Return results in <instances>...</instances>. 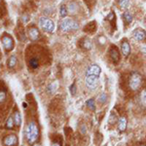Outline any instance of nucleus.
<instances>
[{"mask_svg":"<svg viewBox=\"0 0 146 146\" xmlns=\"http://www.w3.org/2000/svg\"><path fill=\"white\" fill-rule=\"evenodd\" d=\"M38 135H39L38 127L35 124V122L31 121L27 126V128H25V137H27V142L30 143V144L34 143L37 140V138H38Z\"/></svg>","mask_w":146,"mask_h":146,"instance_id":"obj_1","label":"nucleus"},{"mask_svg":"<svg viewBox=\"0 0 146 146\" xmlns=\"http://www.w3.org/2000/svg\"><path fill=\"white\" fill-rule=\"evenodd\" d=\"M60 28L62 30L63 32H69L72 31V30H76L79 28V25L78 23L75 22L73 19L70 18H66L63 19L60 25Z\"/></svg>","mask_w":146,"mask_h":146,"instance_id":"obj_2","label":"nucleus"},{"mask_svg":"<svg viewBox=\"0 0 146 146\" xmlns=\"http://www.w3.org/2000/svg\"><path fill=\"white\" fill-rule=\"evenodd\" d=\"M39 25L44 31L46 32H53L55 30V23L50 19L46 17H42L39 20Z\"/></svg>","mask_w":146,"mask_h":146,"instance_id":"obj_3","label":"nucleus"},{"mask_svg":"<svg viewBox=\"0 0 146 146\" xmlns=\"http://www.w3.org/2000/svg\"><path fill=\"white\" fill-rule=\"evenodd\" d=\"M98 79H100V76H98V75L87 74L86 73V76H85L86 86L89 89H91V90H95V89H96V87L98 86Z\"/></svg>","mask_w":146,"mask_h":146,"instance_id":"obj_4","label":"nucleus"},{"mask_svg":"<svg viewBox=\"0 0 146 146\" xmlns=\"http://www.w3.org/2000/svg\"><path fill=\"white\" fill-rule=\"evenodd\" d=\"M141 76L140 74L136 72H133V74L131 75V78H129V88L133 91L137 90L141 85Z\"/></svg>","mask_w":146,"mask_h":146,"instance_id":"obj_5","label":"nucleus"},{"mask_svg":"<svg viewBox=\"0 0 146 146\" xmlns=\"http://www.w3.org/2000/svg\"><path fill=\"white\" fill-rule=\"evenodd\" d=\"M133 36L136 41H143L146 37V33L144 30L140 29V28H136L135 30L133 31Z\"/></svg>","mask_w":146,"mask_h":146,"instance_id":"obj_6","label":"nucleus"},{"mask_svg":"<svg viewBox=\"0 0 146 146\" xmlns=\"http://www.w3.org/2000/svg\"><path fill=\"white\" fill-rule=\"evenodd\" d=\"M2 44H3L4 49L7 51H11L13 49V40L8 35L3 36V38H2Z\"/></svg>","mask_w":146,"mask_h":146,"instance_id":"obj_7","label":"nucleus"},{"mask_svg":"<svg viewBox=\"0 0 146 146\" xmlns=\"http://www.w3.org/2000/svg\"><path fill=\"white\" fill-rule=\"evenodd\" d=\"M17 141H18L17 136L15 135H10L7 136V137L4 138V144L7 146H12V145L16 144Z\"/></svg>","mask_w":146,"mask_h":146,"instance_id":"obj_8","label":"nucleus"},{"mask_svg":"<svg viewBox=\"0 0 146 146\" xmlns=\"http://www.w3.org/2000/svg\"><path fill=\"white\" fill-rule=\"evenodd\" d=\"M28 36H29V38L31 40H33V41H35V40L39 39V31L37 28L35 27H31L29 30H28Z\"/></svg>","mask_w":146,"mask_h":146,"instance_id":"obj_9","label":"nucleus"},{"mask_svg":"<svg viewBox=\"0 0 146 146\" xmlns=\"http://www.w3.org/2000/svg\"><path fill=\"white\" fill-rule=\"evenodd\" d=\"M121 50H122V53L125 56H129V53H131V46H129V42L127 41H124L121 45Z\"/></svg>","mask_w":146,"mask_h":146,"instance_id":"obj_10","label":"nucleus"},{"mask_svg":"<svg viewBox=\"0 0 146 146\" xmlns=\"http://www.w3.org/2000/svg\"><path fill=\"white\" fill-rule=\"evenodd\" d=\"M110 56L113 60V62H117L119 60V58H120V55H119V52L117 50V48H112L111 51H110Z\"/></svg>","mask_w":146,"mask_h":146,"instance_id":"obj_11","label":"nucleus"},{"mask_svg":"<svg viewBox=\"0 0 146 146\" xmlns=\"http://www.w3.org/2000/svg\"><path fill=\"white\" fill-rule=\"evenodd\" d=\"M118 128L120 131H124L127 128V119L122 117V118L119 119L118 121Z\"/></svg>","mask_w":146,"mask_h":146,"instance_id":"obj_12","label":"nucleus"},{"mask_svg":"<svg viewBox=\"0 0 146 146\" xmlns=\"http://www.w3.org/2000/svg\"><path fill=\"white\" fill-rule=\"evenodd\" d=\"M129 4H131V0H119V6L123 10L128 9L129 7Z\"/></svg>","mask_w":146,"mask_h":146,"instance_id":"obj_13","label":"nucleus"},{"mask_svg":"<svg viewBox=\"0 0 146 146\" xmlns=\"http://www.w3.org/2000/svg\"><path fill=\"white\" fill-rule=\"evenodd\" d=\"M14 123H15V125L17 127H20L21 124H22V118H21V115L20 113H19L18 111L14 114Z\"/></svg>","mask_w":146,"mask_h":146,"instance_id":"obj_14","label":"nucleus"},{"mask_svg":"<svg viewBox=\"0 0 146 146\" xmlns=\"http://www.w3.org/2000/svg\"><path fill=\"white\" fill-rule=\"evenodd\" d=\"M123 17H124V20H125V22H126L127 25H129V23L133 22V16H131V13L128 12V11L125 12Z\"/></svg>","mask_w":146,"mask_h":146,"instance_id":"obj_15","label":"nucleus"},{"mask_svg":"<svg viewBox=\"0 0 146 146\" xmlns=\"http://www.w3.org/2000/svg\"><path fill=\"white\" fill-rule=\"evenodd\" d=\"M17 62H18V60H17V56H12L10 58H9V60H8V66L12 68V67H14L16 64H17Z\"/></svg>","mask_w":146,"mask_h":146,"instance_id":"obj_16","label":"nucleus"},{"mask_svg":"<svg viewBox=\"0 0 146 146\" xmlns=\"http://www.w3.org/2000/svg\"><path fill=\"white\" fill-rule=\"evenodd\" d=\"M14 124H15V123H14V117L13 116H10L8 118V120H7V122H6V128L9 129H13Z\"/></svg>","mask_w":146,"mask_h":146,"instance_id":"obj_17","label":"nucleus"},{"mask_svg":"<svg viewBox=\"0 0 146 146\" xmlns=\"http://www.w3.org/2000/svg\"><path fill=\"white\" fill-rule=\"evenodd\" d=\"M67 13H68V11H67L66 6H65V5H62V6H60V17L65 18V17H66V15H67Z\"/></svg>","mask_w":146,"mask_h":146,"instance_id":"obj_18","label":"nucleus"},{"mask_svg":"<svg viewBox=\"0 0 146 146\" xmlns=\"http://www.w3.org/2000/svg\"><path fill=\"white\" fill-rule=\"evenodd\" d=\"M77 9H78V7H77L76 3H70L69 5H68L67 11L69 12V13H71V14H74L75 12L77 11Z\"/></svg>","mask_w":146,"mask_h":146,"instance_id":"obj_19","label":"nucleus"},{"mask_svg":"<svg viewBox=\"0 0 146 146\" xmlns=\"http://www.w3.org/2000/svg\"><path fill=\"white\" fill-rule=\"evenodd\" d=\"M29 64L32 68H37L38 67V64H39L38 60H37L36 58H32L31 60H29Z\"/></svg>","mask_w":146,"mask_h":146,"instance_id":"obj_20","label":"nucleus"},{"mask_svg":"<svg viewBox=\"0 0 146 146\" xmlns=\"http://www.w3.org/2000/svg\"><path fill=\"white\" fill-rule=\"evenodd\" d=\"M87 106H88L90 109L92 110H96V106H95V100L92 98V100H89L87 101Z\"/></svg>","mask_w":146,"mask_h":146,"instance_id":"obj_21","label":"nucleus"},{"mask_svg":"<svg viewBox=\"0 0 146 146\" xmlns=\"http://www.w3.org/2000/svg\"><path fill=\"white\" fill-rule=\"evenodd\" d=\"M56 88V83L52 84V85H50V86H49V88H48V92H49V93H50V94L55 93Z\"/></svg>","mask_w":146,"mask_h":146,"instance_id":"obj_22","label":"nucleus"},{"mask_svg":"<svg viewBox=\"0 0 146 146\" xmlns=\"http://www.w3.org/2000/svg\"><path fill=\"white\" fill-rule=\"evenodd\" d=\"M140 98H141V102L146 106V90H144L141 93V96H140Z\"/></svg>","mask_w":146,"mask_h":146,"instance_id":"obj_23","label":"nucleus"},{"mask_svg":"<svg viewBox=\"0 0 146 146\" xmlns=\"http://www.w3.org/2000/svg\"><path fill=\"white\" fill-rule=\"evenodd\" d=\"M106 100H107V96L105 94H102V95L98 98V101H100V103H105L106 102Z\"/></svg>","mask_w":146,"mask_h":146,"instance_id":"obj_24","label":"nucleus"},{"mask_svg":"<svg viewBox=\"0 0 146 146\" xmlns=\"http://www.w3.org/2000/svg\"><path fill=\"white\" fill-rule=\"evenodd\" d=\"M6 92L4 91H0V102H3L6 100Z\"/></svg>","mask_w":146,"mask_h":146,"instance_id":"obj_25","label":"nucleus"},{"mask_svg":"<svg viewBox=\"0 0 146 146\" xmlns=\"http://www.w3.org/2000/svg\"><path fill=\"white\" fill-rule=\"evenodd\" d=\"M83 47L85 49H87V50H90V49L92 48V43L89 41V40H86V41H85V43L83 44Z\"/></svg>","mask_w":146,"mask_h":146,"instance_id":"obj_26","label":"nucleus"},{"mask_svg":"<svg viewBox=\"0 0 146 146\" xmlns=\"http://www.w3.org/2000/svg\"><path fill=\"white\" fill-rule=\"evenodd\" d=\"M70 93H71V95H75V93H76V86H75V84H72L70 86Z\"/></svg>","mask_w":146,"mask_h":146,"instance_id":"obj_27","label":"nucleus"},{"mask_svg":"<svg viewBox=\"0 0 146 146\" xmlns=\"http://www.w3.org/2000/svg\"><path fill=\"white\" fill-rule=\"evenodd\" d=\"M81 128H82V129H81V133H86V129H85V126H82Z\"/></svg>","mask_w":146,"mask_h":146,"instance_id":"obj_28","label":"nucleus"},{"mask_svg":"<svg viewBox=\"0 0 146 146\" xmlns=\"http://www.w3.org/2000/svg\"><path fill=\"white\" fill-rule=\"evenodd\" d=\"M52 146H60L58 143H56V142H55V143H52Z\"/></svg>","mask_w":146,"mask_h":146,"instance_id":"obj_29","label":"nucleus"},{"mask_svg":"<svg viewBox=\"0 0 146 146\" xmlns=\"http://www.w3.org/2000/svg\"><path fill=\"white\" fill-rule=\"evenodd\" d=\"M34 146H40V145H39V144H35Z\"/></svg>","mask_w":146,"mask_h":146,"instance_id":"obj_30","label":"nucleus"},{"mask_svg":"<svg viewBox=\"0 0 146 146\" xmlns=\"http://www.w3.org/2000/svg\"><path fill=\"white\" fill-rule=\"evenodd\" d=\"M140 146H145V145H140Z\"/></svg>","mask_w":146,"mask_h":146,"instance_id":"obj_31","label":"nucleus"}]
</instances>
